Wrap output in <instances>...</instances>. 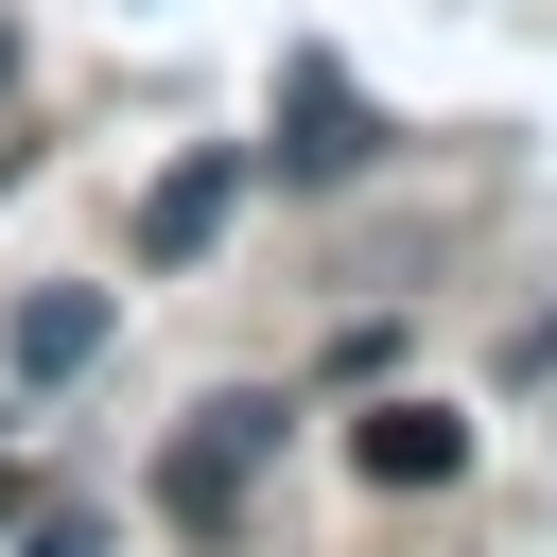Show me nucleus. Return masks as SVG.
<instances>
[{
  "label": "nucleus",
  "mask_w": 557,
  "mask_h": 557,
  "mask_svg": "<svg viewBox=\"0 0 557 557\" xmlns=\"http://www.w3.org/2000/svg\"><path fill=\"white\" fill-rule=\"evenodd\" d=\"M261 453H278V400H261V383H226V400H191V435L157 453V505H174L191 540H226V522H244V487H261Z\"/></svg>",
  "instance_id": "f257e3e1"
},
{
  "label": "nucleus",
  "mask_w": 557,
  "mask_h": 557,
  "mask_svg": "<svg viewBox=\"0 0 557 557\" xmlns=\"http://www.w3.org/2000/svg\"><path fill=\"white\" fill-rule=\"evenodd\" d=\"M261 157H278L296 191H331V174H366V157H383V104H366L331 52H296V70H278V139H261Z\"/></svg>",
  "instance_id": "f03ea898"
},
{
  "label": "nucleus",
  "mask_w": 557,
  "mask_h": 557,
  "mask_svg": "<svg viewBox=\"0 0 557 557\" xmlns=\"http://www.w3.org/2000/svg\"><path fill=\"white\" fill-rule=\"evenodd\" d=\"M226 209H244V157H174L157 191H139V261L174 278V261H209L226 244Z\"/></svg>",
  "instance_id": "7ed1b4c3"
},
{
  "label": "nucleus",
  "mask_w": 557,
  "mask_h": 557,
  "mask_svg": "<svg viewBox=\"0 0 557 557\" xmlns=\"http://www.w3.org/2000/svg\"><path fill=\"white\" fill-rule=\"evenodd\" d=\"M348 453H366V487H453V470H470V418H453V400H366Z\"/></svg>",
  "instance_id": "20e7f679"
},
{
  "label": "nucleus",
  "mask_w": 557,
  "mask_h": 557,
  "mask_svg": "<svg viewBox=\"0 0 557 557\" xmlns=\"http://www.w3.org/2000/svg\"><path fill=\"white\" fill-rule=\"evenodd\" d=\"M0 348H17V383H70V366H87V348H104V278H35V296H17V331H0Z\"/></svg>",
  "instance_id": "39448f33"
},
{
  "label": "nucleus",
  "mask_w": 557,
  "mask_h": 557,
  "mask_svg": "<svg viewBox=\"0 0 557 557\" xmlns=\"http://www.w3.org/2000/svg\"><path fill=\"white\" fill-rule=\"evenodd\" d=\"M17 557H122V540H104L87 505H35V522H17Z\"/></svg>",
  "instance_id": "423d86ee"
},
{
  "label": "nucleus",
  "mask_w": 557,
  "mask_h": 557,
  "mask_svg": "<svg viewBox=\"0 0 557 557\" xmlns=\"http://www.w3.org/2000/svg\"><path fill=\"white\" fill-rule=\"evenodd\" d=\"M0 87H17V17H0Z\"/></svg>",
  "instance_id": "0eeeda50"
},
{
  "label": "nucleus",
  "mask_w": 557,
  "mask_h": 557,
  "mask_svg": "<svg viewBox=\"0 0 557 557\" xmlns=\"http://www.w3.org/2000/svg\"><path fill=\"white\" fill-rule=\"evenodd\" d=\"M0 505H17V470H0Z\"/></svg>",
  "instance_id": "6e6552de"
}]
</instances>
